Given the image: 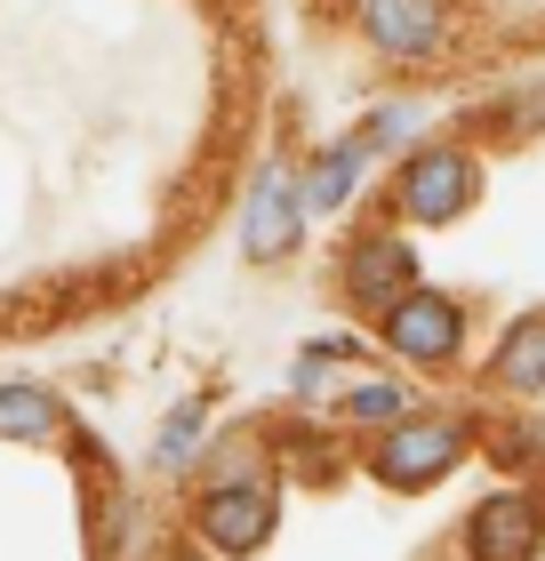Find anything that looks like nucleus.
Listing matches in <instances>:
<instances>
[{"mask_svg":"<svg viewBox=\"0 0 545 561\" xmlns=\"http://www.w3.org/2000/svg\"><path fill=\"white\" fill-rule=\"evenodd\" d=\"M457 449H465V425L457 417H401V425L377 433L370 473L385 481V490H425V481H441L457 466Z\"/></svg>","mask_w":545,"mask_h":561,"instance_id":"1","label":"nucleus"},{"mask_svg":"<svg viewBox=\"0 0 545 561\" xmlns=\"http://www.w3.org/2000/svg\"><path fill=\"white\" fill-rule=\"evenodd\" d=\"M474 193H481V169H474V152H457V145H425L418 161L401 169V217L409 225H450L474 209Z\"/></svg>","mask_w":545,"mask_h":561,"instance_id":"2","label":"nucleus"},{"mask_svg":"<svg viewBox=\"0 0 545 561\" xmlns=\"http://www.w3.org/2000/svg\"><path fill=\"white\" fill-rule=\"evenodd\" d=\"M193 529H201L217 553H257V546L273 538V481H265V473H257V481H217V490L201 497Z\"/></svg>","mask_w":545,"mask_h":561,"instance_id":"3","label":"nucleus"},{"mask_svg":"<svg viewBox=\"0 0 545 561\" xmlns=\"http://www.w3.org/2000/svg\"><path fill=\"white\" fill-rule=\"evenodd\" d=\"M297 225H305V193L289 185V169L265 161L257 169V185H249V209H241V249L249 257H289L297 249Z\"/></svg>","mask_w":545,"mask_h":561,"instance_id":"4","label":"nucleus"},{"mask_svg":"<svg viewBox=\"0 0 545 561\" xmlns=\"http://www.w3.org/2000/svg\"><path fill=\"white\" fill-rule=\"evenodd\" d=\"M409 289H418V257H409V241H394V233L353 241V257H345V297L361 305V313L385 321Z\"/></svg>","mask_w":545,"mask_h":561,"instance_id":"5","label":"nucleus"},{"mask_svg":"<svg viewBox=\"0 0 545 561\" xmlns=\"http://www.w3.org/2000/svg\"><path fill=\"white\" fill-rule=\"evenodd\" d=\"M385 329V345L401 353V362H450L457 337H465V321H457V305L441 297V289H409L394 313L377 321Z\"/></svg>","mask_w":545,"mask_h":561,"instance_id":"6","label":"nucleus"},{"mask_svg":"<svg viewBox=\"0 0 545 561\" xmlns=\"http://www.w3.org/2000/svg\"><path fill=\"white\" fill-rule=\"evenodd\" d=\"M537 538H545V514H537V497H522V490L474 505V522H465V553H474V561H530Z\"/></svg>","mask_w":545,"mask_h":561,"instance_id":"7","label":"nucleus"},{"mask_svg":"<svg viewBox=\"0 0 545 561\" xmlns=\"http://www.w3.org/2000/svg\"><path fill=\"white\" fill-rule=\"evenodd\" d=\"M361 33L385 57H433L441 33H450V9L441 0H361Z\"/></svg>","mask_w":545,"mask_h":561,"instance_id":"8","label":"nucleus"},{"mask_svg":"<svg viewBox=\"0 0 545 561\" xmlns=\"http://www.w3.org/2000/svg\"><path fill=\"white\" fill-rule=\"evenodd\" d=\"M370 152H377V137H370V129H361L353 145H329L321 161L305 169V209H337V201L353 193V176H361V161H370Z\"/></svg>","mask_w":545,"mask_h":561,"instance_id":"9","label":"nucleus"},{"mask_svg":"<svg viewBox=\"0 0 545 561\" xmlns=\"http://www.w3.org/2000/svg\"><path fill=\"white\" fill-rule=\"evenodd\" d=\"M498 386L545 393V313H530V321L506 329V345H498Z\"/></svg>","mask_w":545,"mask_h":561,"instance_id":"10","label":"nucleus"},{"mask_svg":"<svg viewBox=\"0 0 545 561\" xmlns=\"http://www.w3.org/2000/svg\"><path fill=\"white\" fill-rule=\"evenodd\" d=\"M0 433H16V442H57L65 410L41 386H0Z\"/></svg>","mask_w":545,"mask_h":561,"instance_id":"11","label":"nucleus"},{"mask_svg":"<svg viewBox=\"0 0 545 561\" xmlns=\"http://www.w3.org/2000/svg\"><path fill=\"white\" fill-rule=\"evenodd\" d=\"M345 410H353V417H385V425H401V386H394V377H370V386H353V393H345Z\"/></svg>","mask_w":545,"mask_h":561,"instance_id":"12","label":"nucleus"},{"mask_svg":"<svg viewBox=\"0 0 545 561\" xmlns=\"http://www.w3.org/2000/svg\"><path fill=\"white\" fill-rule=\"evenodd\" d=\"M193 442H201V410H177V417L161 425V466H185V457H201Z\"/></svg>","mask_w":545,"mask_h":561,"instance_id":"13","label":"nucleus"},{"mask_svg":"<svg viewBox=\"0 0 545 561\" xmlns=\"http://www.w3.org/2000/svg\"><path fill=\"white\" fill-rule=\"evenodd\" d=\"M177 561H209V553H177Z\"/></svg>","mask_w":545,"mask_h":561,"instance_id":"14","label":"nucleus"}]
</instances>
